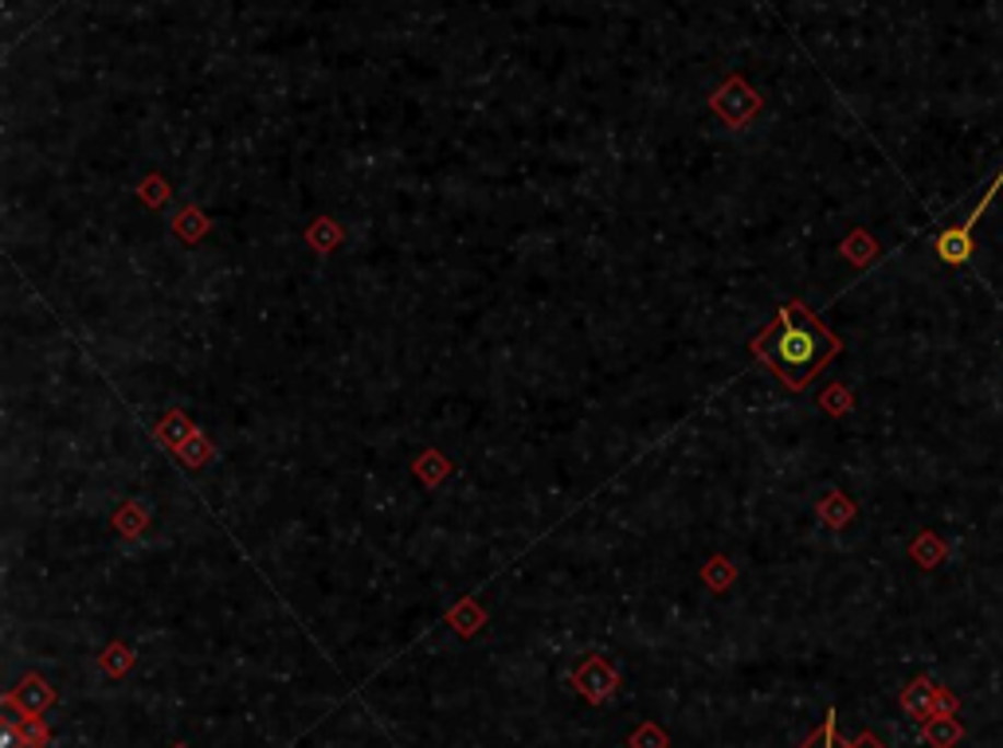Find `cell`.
<instances>
[{
  "instance_id": "1",
  "label": "cell",
  "mask_w": 1003,
  "mask_h": 748,
  "mask_svg": "<svg viewBox=\"0 0 1003 748\" xmlns=\"http://www.w3.org/2000/svg\"><path fill=\"white\" fill-rule=\"evenodd\" d=\"M753 353L780 376L784 388L800 393L839 353V337L831 329H824V322L804 302H784L777 322L753 341Z\"/></svg>"
},
{
  "instance_id": "2",
  "label": "cell",
  "mask_w": 1003,
  "mask_h": 748,
  "mask_svg": "<svg viewBox=\"0 0 1003 748\" xmlns=\"http://www.w3.org/2000/svg\"><path fill=\"white\" fill-rule=\"evenodd\" d=\"M1000 185H1003V168H1000V177H995L992 185H988L984 200H980V204H976L972 212H968V220H960V224L953 227V232H945V235L937 239V255H941L945 262H965L968 255H972V227H976V220L984 215L988 200L995 197V188H1000Z\"/></svg>"
},
{
  "instance_id": "3",
  "label": "cell",
  "mask_w": 1003,
  "mask_h": 748,
  "mask_svg": "<svg viewBox=\"0 0 1003 748\" xmlns=\"http://www.w3.org/2000/svg\"><path fill=\"white\" fill-rule=\"evenodd\" d=\"M937 698H941V690H937V686H933V682H925V678H918V682H913L910 690H906V698H901V702H906V710H913V713H918V717L933 721V717H937V710H933V705H929V702H937Z\"/></svg>"
},
{
  "instance_id": "4",
  "label": "cell",
  "mask_w": 1003,
  "mask_h": 748,
  "mask_svg": "<svg viewBox=\"0 0 1003 748\" xmlns=\"http://www.w3.org/2000/svg\"><path fill=\"white\" fill-rule=\"evenodd\" d=\"M960 737H965V729L957 725V717H933L925 725V740L933 748H953Z\"/></svg>"
},
{
  "instance_id": "5",
  "label": "cell",
  "mask_w": 1003,
  "mask_h": 748,
  "mask_svg": "<svg viewBox=\"0 0 1003 748\" xmlns=\"http://www.w3.org/2000/svg\"><path fill=\"white\" fill-rule=\"evenodd\" d=\"M16 702L24 705L28 713H39L47 702H51V690H47L39 678H24V686H20V693H16Z\"/></svg>"
},
{
  "instance_id": "6",
  "label": "cell",
  "mask_w": 1003,
  "mask_h": 748,
  "mask_svg": "<svg viewBox=\"0 0 1003 748\" xmlns=\"http://www.w3.org/2000/svg\"><path fill=\"white\" fill-rule=\"evenodd\" d=\"M941 557H945V545H941L933 534H925V537H918V541H913V561H918L921 569H933Z\"/></svg>"
},
{
  "instance_id": "7",
  "label": "cell",
  "mask_w": 1003,
  "mask_h": 748,
  "mask_svg": "<svg viewBox=\"0 0 1003 748\" xmlns=\"http://www.w3.org/2000/svg\"><path fill=\"white\" fill-rule=\"evenodd\" d=\"M800 748H847V745H839V737H835V710H827L824 725H819V729L812 733V737H807Z\"/></svg>"
},
{
  "instance_id": "8",
  "label": "cell",
  "mask_w": 1003,
  "mask_h": 748,
  "mask_svg": "<svg viewBox=\"0 0 1003 748\" xmlns=\"http://www.w3.org/2000/svg\"><path fill=\"white\" fill-rule=\"evenodd\" d=\"M851 514H854V510H851V502H847L843 494H831V498L824 502V517H827L831 525H843Z\"/></svg>"
},
{
  "instance_id": "9",
  "label": "cell",
  "mask_w": 1003,
  "mask_h": 748,
  "mask_svg": "<svg viewBox=\"0 0 1003 748\" xmlns=\"http://www.w3.org/2000/svg\"><path fill=\"white\" fill-rule=\"evenodd\" d=\"M130 663H133V651H130V646H110V651H106V658H103L106 674H123V670H130Z\"/></svg>"
},
{
  "instance_id": "10",
  "label": "cell",
  "mask_w": 1003,
  "mask_h": 748,
  "mask_svg": "<svg viewBox=\"0 0 1003 748\" xmlns=\"http://www.w3.org/2000/svg\"><path fill=\"white\" fill-rule=\"evenodd\" d=\"M843 252L851 255L854 262H866V259H874V244L866 239V235H854L851 244H843Z\"/></svg>"
},
{
  "instance_id": "11",
  "label": "cell",
  "mask_w": 1003,
  "mask_h": 748,
  "mask_svg": "<svg viewBox=\"0 0 1003 748\" xmlns=\"http://www.w3.org/2000/svg\"><path fill=\"white\" fill-rule=\"evenodd\" d=\"M824 404H827V412H847V408H851V396H843L839 388H831V393L824 396Z\"/></svg>"
},
{
  "instance_id": "12",
  "label": "cell",
  "mask_w": 1003,
  "mask_h": 748,
  "mask_svg": "<svg viewBox=\"0 0 1003 748\" xmlns=\"http://www.w3.org/2000/svg\"><path fill=\"white\" fill-rule=\"evenodd\" d=\"M663 745H666V740H663V733H655V729H651V725H648V729H643V733H639V737H635V748H663Z\"/></svg>"
},
{
  "instance_id": "13",
  "label": "cell",
  "mask_w": 1003,
  "mask_h": 748,
  "mask_svg": "<svg viewBox=\"0 0 1003 748\" xmlns=\"http://www.w3.org/2000/svg\"><path fill=\"white\" fill-rule=\"evenodd\" d=\"M847 748H886V745H882V740L874 737V733H863V737H859V740H851V745H847Z\"/></svg>"
},
{
  "instance_id": "14",
  "label": "cell",
  "mask_w": 1003,
  "mask_h": 748,
  "mask_svg": "<svg viewBox=\"0 0 1003 748\" xmlns=\"http://www.w3.org/2000/svg\"><path fill=\"white\" fill-rule=\"evenodd\" d=\"M177 748H185V745H177Z\"/></svg>"
}]
</instances>
